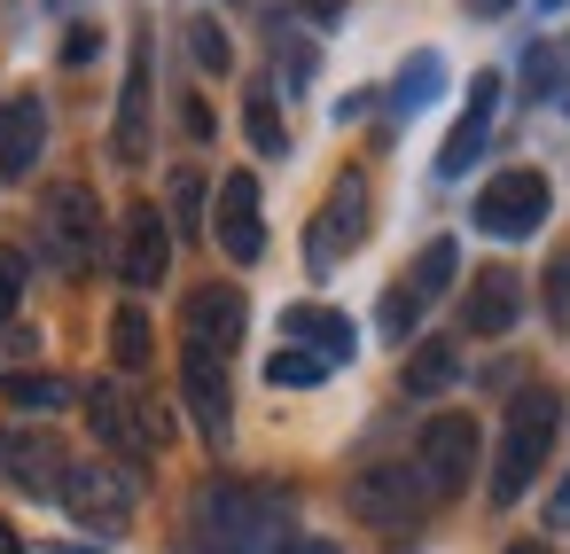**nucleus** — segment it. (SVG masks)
<instances>
[{
    "instance_id": "f257e3e1",
    "label": "nucleus",
    "mask_w": 570,
    "mask_h": 554,
    "mask_svg": "<svg viewBox=\"0 0 570 554\" xmlns=\"http://www.w3.org/2000/svg\"><path fill=\"white\" fill-rule=\"evenodd\" d=\"M188 538L196 554H274L289 531H282V492L274 484H250V476H204L196 499H188Z\"/></svg>"
},
{
    "instance_id": "f03ea898",
    "label": "nucleus",
    "mask_w": 570,
    "mask_h": 554,
    "mask_svg": "<svg viewBox=\"0 0 570 554\" xmlns=\"http://www.w3.org/2000/svg\"><path fill=\"white\" fill-rule=\"evenodd\" d=\"M554 429H562V398L547 383L515 390L508 398V422H500V453H492V507H515L531 492V476L547 468L554 453Z\"/></svg>"
},
{
    "instance_id": "7ed1b4c3",
    "label": "nucleus",
    "mask_w": 570,
    "mask_h": 554,
    "mask_svg": "<svg viewBox=\"0 0 570 554\" xmlns=\"http://www.w3.org/2000/svg\"><path fill=\"white\" fill-rule=\"evenodd\" d=\"M367 227H375V188H367V172L352 165V172L328 180V204H321L313 227H305V266L328 274L336 258H352V250L367 243Z\"/></svg>"
},
{
    "instance_id": "20e7f679",
    "label": "nucleus",
    "mask_w": 570,
    "mask_h": 554,
    "mask_svg": "<svg viewBox=\"0 0 570 554\" xmlns=\"http://www.w3.org/2000/svg\"><path fill=\"white\" fill-rule=\"evenodd\" d=\"M547 211H554L547 172L508 165V172H492V180H484V196H476V235H492V243H523V235H539V227H547Z\"/></svg>"
},
{
    "instance_id": "39448f33",
    "label": "nucleus",
    "mask_w": 570,
    "mask_h": 554,
    "mask_svg": "<svg viewBox=\"0 0 570 554\" xmlns=\"http://www.w3.org/2000/svg\"><path fill=\"white\" fill-rule=\"evenodd\" d=\"M56 499H63L87 531H126V515H134V499H141V476H134L126 461H63Z\"/></svg>"
},
{
    "instance_id": "423d86ee",
    "label": "nucleus",
    "mask_w": 570,
    "mask_h": 554,
    "mask_svg": "<svg viewBox=\"0 0 570 554\" xmlns=\"http://www.w3.org/2000/svg\"><path fill=\"white\" fill-rule=\"evenodd\" d=\"M40 243H48V258H56L63 274H87V266L102 258V204H95V188H79V180L48 188V204H40Z\"/></svg>"
},
{
    "instance_id": "0eeeda50",
    "label": "nucleus",
    "mask_w": 570,
    "mask_h": 554,
    "mask_svg": "<svg viewBox=\"0 0 570 554\" xmlns=\"http://www.w3.org/2000/svg\"><path fill=\"white\" fill-rule=\"evenodd\" d=\"M453 274H461V243H453V235L422 243V258L406 266V281H391V289H383V313H375V320H383V336H399V344H406V336H414V320L453 289Z\"/></svg>"
},
{
    "instance_id": "6e6552de",
    "label": "nucleus",
    "mask_w": 570,
    "mask_h": 554,
    "mask_svg": "<svg viewBox=\"0 0 570 554\" xmlns=\"http://www.w3.org/2000/svg\"><path fill=\"white\" fill-rule=\"evenodd\" d=\"M344 499H352V515H360V523H375V531H414V523H422V507H430V492H422L414 461H367V468L344 484Z\"/></svg>"
},
{
    "instance_id": "1a4fd4ad",
    "label": "nucleus",
    "mask_w": 570,
    "mask_h": 554,
    "mask_svg": "<svg viewBox=\"0 0 570 554\" xmlns=\"http://www.w3.org/2000/svg\"><path fill=\"white\" fill-rule=\"evenodd\" d=\"M414 476H422L430 499L469 492V476H476V422L469 414H430L422 437H414Z\"/></svg>"
},
{
    "instance_id": "9d476101",
    "label": "nucleus",
    "mask_w": 570,
    "mask_h": 554,
    "mask_svg": "<svg viewBox=\"0 0 570 554\" xmlns=\"http://www.w3.org/2000/svg\"><path fill=\"white\" fill-rule=\"evenodd\" d=\"M243 328H250V305H243L235 281H204V289H188V305H180V336H188V352H204V359H235Z\"/></svg>"
},
{
    "instance_id": "9b49d317",
    "label": "nucleus",
    "mask_w": 570,
    "mask_h": 554,
    "mask_svg": "<svg viewBox=\"0 0 570 554\" xmlns=\"http://www.w3.org/2000/svg\"><path fill=\"white\" fill-rule=\"evenodd\" d=\"M180 398H188V414H196L204 445L219 453V445L235 437V390H227V359H204V352H188V344H180Z\"/></svg>"
},
{
    "instance_id": "f8f14e48",
    "label": "nucleus",
    "mask_w": 570,
    "mask_h": 554,
    "mask_svg": "<svg viewBox=\"0 0 570 554\" xmlns=\"http://www.w3.org/2000/svg\"><path fill=\"white\" fill-rule=\"evenodd\" d=\"M157 79V48H149V32H134V63H126V95H118V126H110V157L118 165H141L149 157V87Z\"/></svg>"
},
{
    "instance_id": "ddd939ff",
    "label": "nucleus",
    "mask_w": 570,
    "mask_h": 554,
    "mask_svg": "<svg viewBox=\"0 0 570 554\" xmlns=\"http://www.w3.org/2000/svg\"><path fill=\"white\" fill-rule=\"evenodd\" d=\"M118 274L134 289H157L173 274V227L157 204H126V227H118Z\"/></svg>"
},
{
    "instance_id": "4468645a",
    "label": "nucleus",
    "mask_w": 570,
    "mask_h": 554,
    "mask_svg": "<svg viewBox=\"0 0 570 554\" xmlns=\"http://www.w3.org/2000/svg\"><path fill=\"white\" fill-rule=\"evenodd\" d=\"M212 235H219V250H227L235 266H250V258L266 250V204H258V172H227V180H219V219H212Z\"/></svg>"
},
{
    "instance_id": "2eb2a0df",
    "label": "nucleus",
    "mask_w": 570,
    "mask_h": 554,
    "mask_svg": "<svg viewBox=\"0 0 570 554\" xmlns=\"http://www.w3.org/2000/svg\"><path fill=\"white\" fill-rule=\"evenodd\" d=\"M492 110H500V71H476V79H469V110L453 118L445 149H438V180H461V172L484 157V141H492Z\"/></svg>"
},
{
    "instance_id": "dca6fc26",
    "label": "nucleus",
    "mask_w": 570,
    "mask_h": 554,
    "mask_svg": "<svg viewBox=\"0 0 570 554\" xmlns=\"http://www.w3.org/2000/svg\"><path fill=\"white\" fill-rule=\"evenodd\" d=\"M523 313V274L515 266H476L461 297V336H508Z\"/></svg>"
},
{
    "instance_id": "f3484780",
    "label": "nucleus",
    "mask_w": 570,
    "mask_h": 554,
    "mask_svg": "<svg viewBox=\"0 0 570 554\" xmlns=\"http://www.w3.org/2000/svg\"><path fill=\"white\" fill-rule=\"evenodd\" d=\"M40 149H48V102L40 95H17L9 118H0V180H32Z\"/></svg>"
},
{
    "instance_id": "a211bd4d",
    "label": "nucleus",
    "mask_w": 570,
    "mask_h": 554,
    "mask_svg": "<svg viewBox=\"0 0 570 554\" xmlns=\"http://www.w3.org/2000/svg\"><path fill=\"white\" fill-rule=\"evenodd\" d=\"M282 336H297V352H313V359H328V367H344V359L360 352V328H352L336 305H289V313H282Z\"/></svg>"
},
{
    "instance_id": "6ab92c4d",
    "label": "nucleus",
    "mask_w": 570,
    "mask_h": 554,
    "mask_svg": "<svg viewBox=\"0 0 570 554\" xmlns=\"http://www.w3.org/2000/svg\"><path fill=\"white\" fill-rule=\"evenodd\" d=\"M87 422H95V437H102L110 453H149V445H141V414H134V398H126L118 383H95V390H87Z\"/></svg>"
},
{
    "instance_id": "aec40b11",
    "label": "nucleus",
    "mask_w": 570,
    "mask_h": 554,
    "mask_svg": "<svg viewBox=\"0 0 570 554\" xmlns=\"http://www.w3.org/2000/svg\"><path fill=\"white\" fill-rule=\"evenodd\" d=\"M453 375H461L453 336H422V344H414V359L399 367V390H406V398H438V390H453Z\"/></svg>"
},
{
    "instance_id": "412c9836",
    "label": "nucleus",
    "mask_w": 570,
    "mask_h": 554,
    "mask_svg": "<svg viewBox=\"0 0 570 554\" xmlns=\"http://www.w3.org/2000/svg\"><path fill=\"white\" fill-rule=\"evenodd\" d=\"M9 476H17L24 492H48V499H56V484H63V445H56V437H9Z\"/></svg>"
},
{
    "instance_id": "4be33fe9",
    "label": "nucleus",
    "mask_w": 570,
    "mask_h": 554,
    "mask_svg": "<svg viewBox=\"0 0 570 554\" xmlns=\"http://www.w3.org/2000/svg\"><path fill=\"white\" fill-rule=\"evenodd\" d=\"M438 79H445V56L438 48H414L406 63H399V79H391V110H422V102H438Z\"/></svg>"
},
{
    "instance_id": "5701e85b",
    "label": "nucleus",
    "mask_w": 570,
    "mask_h": 554,
    "mask_svg": "<svg viewBox=\"0 0 570 554\" xmlns=\"http://www.w3.org/2000/svg\"><path fill=\"white\" fill-rule=\"evenodd\" d=\"M243 133H250L258 157H282V149H289V126H282V110H274L266 87H250V102H243Z\"/></svg>"
},
{
    "instance_id": "b1692460",
    "label": "nucleus",
    "mask_w": 570,
    "mask_h": 554,
    "mask_svg": "<svg viewBox=\"0 0 570 554\" xmlns=\"http://www.w3.org/2000/svg\"><path fill=\"white\" fill-rule=\"evenodd\" d=\"M0 390H9V406H24V414L71 406V383H63V375H0Z\"/></svg>"
},
{
    "instance_id": "393cba45",
    "label": "nucleus",
    "mask_w": 570,
    "mask_h": 554,
    "mask_svg": "<svg viewBox=\"0 0 570 554\" xmlns=\"http://www.w3.org/2000/svg\"><path fill=\"white\" fill-rule=\"evenodd\" d=\"M110 359L118 367H149V313L141 305H118L110 313Z\"/></svg>"
},
{
    "instance_id": "a878e982",
    "label": "nucleus",
    "mask_w": 570,
    "mask_h": 554,
    "mask_svg": "<svg viewBox=\"0 0 570 554\" xmlns=\"http://www.w3.org/2000/svg\"><path fill=\"white\" fill-rule=\"evenodd\" d=\"M188 56H196V71H212V79L235 71V48H227V32H219L212 17H188Z\"/></svg>"
},
{
    "instance_id": "bb28decb",
    "label": "nucleus",
    "mask_w": 570,
    "mask_h": 554,
    "mask_svg": "<svg viewBox=\"0 0 570 554\" xmlns=\"http://www.w3.org/2000/svg\"><path fill=\"white\" fill-rule=\"evenodd\" d=\"M204 196H212L204 172H173V188H165L173 219H165V227H173V235H196V227H204Z\"/></svg>"
},
{
    "instance_id": "cd10ccee",
    "label": "nucleus",
    "mask_w": 570,
    "mask_h": 554,
    "mask_svg": "<svg viewBox=\"0 0 570 554\" xmlns=\"http://www.w3.org/2000/svg\"><path fill=\"white\" fill-rule=\"evenodd\" d=\"M321 375H328V359H313V352H297V344L266 359V383H274V390H305V383H321Z\"/></svg>"
},
{
    "instance_id": "c85d7f7f",
    "label": "nucleus",
    "mask_w": 570,
    "mask_h": 554,
    "mask_svg": "<svg viewBox=\"0 0 570 554\" xmlns=\"http://www.w3.org/2000/svg\"><path fill=\"white\" fill-rule=\"evenodd\" d=\"M523 79H531V87H523L531 102L562 95V48H531V56H523Z\"/></svg>"
},
{
    "instance_id": "c756f323",
    "label": "nucleus",
    "mask_w": 570,
    "mask_h": 554,
    "mask_svg": "<svg viewBox=\"0 0 570 554\" xmlns=\"http://www.w3.org/2000/svg\"><path fill=\"white\" fill-rule=\"evenodd\" d=\"M17 305H24V258L0 243V328H9V313H17Z\"/></svg>"
},
{
    "instance_id": "7c9ffc66",
    "label": "nucleus",
    "mask_w": 570,
    "mask_h": 554,
    "mask_svg": "<svg viewBox=\"0 0 570 554\" xmlns=\"http://www.w3.org/2000/svg\"><path fill=\"white\" fill-rule=\"evenodd\" d=\"M547 313H554V320H570V250L547 266Z\"/></svg>"
},
{
    "instance_id": "2f4dec72",
    "label": "nucleus",
    "mask_w": 570,
    "mask_h": 554,
    "mask_svg": "<svg viewBox=\"0 0 570 554\" xmlns=\"http://www.w3.org/2000/svg\"><path fill=\"white\" fill-rule=\"evenodd\" d=\"M32 344H40V328H9V336H0V367L17 375V367L32 359Z\"/></svg>"
},
{
    "instance_id": "473e14b6",
    "label": "nucleus",
    "mask_w": 570,
    "mask_h": 554,
    "mask_svg": "<svg viewBox=\"0 0 570 554\" xmlns=\"http://www.w3.org/2000/svg\"><path fill=\"white\" fill-rule=\"evenodd\" d=\"M274 554H344V546H336V538H321V531H289Z\"/></svg>"
},
{
    "instance_id": "72a5a7b5",
    "label": "nucleus",
    "mask_w": 570,
    "mask_h": 554,
    "mask_svg": "<svg viewBox=\"0 0 570 554\" xmlns=\"http://www.w3.org/2000/svg\"><path fill=\"white\" fill-rule=\"evenodd\" d=\"M180 126H188L196 141H212V110H204V95H180Z\"/></svg>"
},
{
    "instance_id": "f704fd0d",
    "label": "nucleus",
    "mask_w": 570,
    "mask_h": 554,
    "mask_svg": "<svg viewBox=\"0 0 570 554\" xmlns=\"http://www.w3.org/2000/svg\"><path fill=\"white\" fill-rule=\"evenodd\" d=\"M95 48H102V32H95V24H79V32H71V40H63V63H87V56H95Z\"/></svg>"
},
{
    "instance_id": "c9c22d12",
    "label": "nucleus",
    "mask_w": 570,
    "mask_h": 554,
    "mask_svg": "<svg viewBox=\"0 0 570 554\" xmlns=\"http://www.w3.org/2000/svg\"><path fill=\"white\" fill-rule=\"evenodd\" d=\"M461 9H469V17H484V24H492V17H508V9H515V0H461Z\"/></svg>"
},
{
    "instance_id": "e433bc0d",
    "label": "nucleus",
    "mask_w": 570,
    "mask_h": 554,
    "mask_svg": "<svg viewBox=\"0 0 570 554\" xmlns=\"http://www.w3.org/2000/svg\"><path fill=\"white\" fill-rule=\"evenodd\" d=\"M547 523H554V531H570V484L554 492V507H547Z\"/></svg>"
},
{
    "instance_id": "4c0bfd02",
    "label": "nucleus",
    "mask_w": 570,
    "mask_h": 554,
    "mask_svg": "<svg viewBox=\"0 0 570 554\" xmlns=\"http://www.w3.org/2000/svg\"><path fill=\"white\" fill-rule=\"evenodd\" d=\"M0 554H24V538H17V523H0Z\"/></svg>"
},
{
    "instance_id": "58836bf2",
    "label": "nucleus",
    "mask_w": 570,
    "mask_h": 554,
    "mask_svg": "<svg viewBox=\"0 0 570 554\" xmlns=\"http://www.w3.org/2000/svg\"><path fill=\"white\" fill-rule=\"evenodd\" d=\"M508 554H547V546H539V538H515V546H508Z\"/></svg>"
},
{
    "instance_id": "ea45409f",
    "label": "nucleus",
    "mask_w": 570,
    "mask_h": 554,
    "mask_svg": "<svg viewBox=\"0 0 570 554\" xmlns=\"http://www.w3.org/2000/svg\"><path fill=\"white\" fill-rule=\"evenodd\" d=\"M56 554H102V546H71V538H63V546H56Z\"/></svg>"
},
{
    "instance_id": "a19ab883",
    "label": "nucleus",
    "mask_w": 570,
    "mask_h": 554,
    "mask_svg": "<svg viewBox=\"0 0 570 554\" xmlns=\"http://www.w3.org/2000/svg\"><path fill=\"white\" fill-rule=\"evenodd\" d=\"M0 468H9V437H0Z\"/></svg>"
},
{
    "instance_id": "79ce46f5",
    "label": "nucleus",
    "mask_w": 570,
    "mask_h": 554,
    "mask_svg": "<svg viewBox=\"0 0 570 554\" xmlns=\"http://www.w3.org/2000/svg\"><path fill=\"white\" fill-rule=\"evenodd\" d=\"M539 9H562V0H539Z\"/></svg>"
},
{
    "instance_id": "37998d69",
    "label": "nucleus",
    "mask_w": 570,
    "mask_h": 554,
    "mask_svg": "<svg viewBox=\"0 0 570 554\" xmlns=\"http://www.w3.org/2000/svg\"><path fill=\"white\" fill-rule=\"evenodd\" d=\"M48 9H71V0H48Z\"/></svg>"
}]
</instances>
